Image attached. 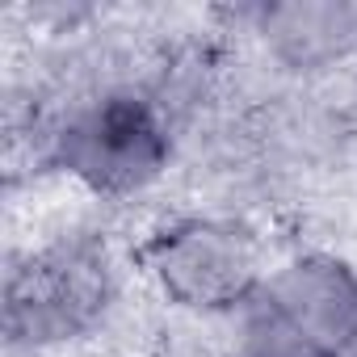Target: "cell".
Returning <instances> with one entry per match:
<instances>
[{"instance_id": "cell-2", "label": "cell", "mask_w": 357, "mask_h": 357, "mask_svg": "<svg viewBox=\"0 0 357 357\" xmlns=\"http://www.w3.org/2000/svg\"><path fill=\"white\" fill-rule=\"evenodd\" d=\"M130 252L139 286L155 311L231 319L261 294L278 240L257 215L194 202L147 215L130 236Z\"/></svg>"}, {"instance_id": "cell-5", "label": "cell", "mask_w": 357, "mask_h": 357, "mask_svg": "<svg viewBox=\"0 0 357 357\" xmlns=\"http://www.w3.org/2000/svg\"><path fill=\"white\" fill-rule=\"evenodd\" d=\"M227 357H328V353L257 294L240 315L227 319Z\"/></svg>"}, {"instance_id": "cell-6", "label": "cell", "mask_w": 357, "mask_h": 357, "mask_svg": "<svg viewBox=\"0 0 357 357\" xmlns=\"http://www.w3.org/2000/svg\"><path fill=\"white\" fill-rule=\"evenodd\" d=\"M5 357H51V353H34V349H13V344H5Z\"/></svg>"}, {"instance_id": "cell-1", "label": "cell", "mask_w": 357, "mask_h": 357, "mask_svg": "<svg viewBox=\"0 0 357 357\" xmlns=\"http://www.w3.org/2000/svg\"><path fill=\"white\" fill-rule=\"evenodd\" d=\"M118 215L68 198L9 244L0 286V336L51 357L139 353L151 303L135 273Z\"/></svg>"}, {"instance_id": "cell-3", "label": "cell", "mask_w": 357, "mask_h": 357, "mask_svg": "<svg viewBox=\"0 0 357 357\" xmlns=\"http://www.w3.org/2000/svg\"><path fill=\"white\" fill-rule=\"evenodd\" d=\"M215 17L282 89H319L357 72V0H261Z\"/></svg>"}, {"instance_id": "cell-4", "label": "cell", "mask_w": 357, "mask_h": 357, "mask_svg": "<svg viewBox=\"0 0 357 357\" xmlns=\"http://www.w3.org/2000/svg\"><path fill=\"white\" fill-rule=\"evenodd\" d=\"M261 298L328 357L357 353V257L332 240H286Z\"/></svg>"}, {"instance_id": "cell-8", "label": "cell", "mask_w": 357, "mask_h": 357, "mask_svg": "<svg viewBox=\"0 0 357 357\" xmlns=\"http://www.w3.org/2000/svg\"><path fill=\"white\" fill-rule=\"evenodd\" d=\"M344 357H357V353H344Z\"/></svg>"}, {"instance_id": "cell-7", "label": "cell", "mask_w": 357, "mask_h": 357, "mask_svg": "<svg viewBox=\"0 0 357 357\" xmlns=\"http://www.w3.org/2000/svg\"><path fill=\"white\" fill-rule=\"evenodd\" d=\"M105 357H139V353H105Z\"/></svg>"}]
</instances>
